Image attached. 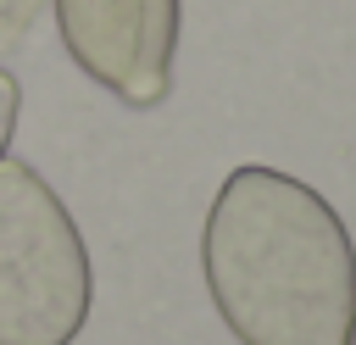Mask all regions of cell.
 Masks as SVG:
<instances>
[{
  "mask_svg": "<svg viewBox=\"0 0 356 345\" xmlns=\"http://www.w3.org/2000/svg\"><path fill=\"white\" fill-rule=\"evenodd\" d=\"M345 345H356V312H350V334H345Z\"/></svg>",
  "mask_w": 356,
  "mask_h": 345,
  "instance_id": "obj_6",
  "label": "cell"
},
{
  "mask_svg": "<svg viewBox=\"0 0 356 345\" xmlns=\"http://www.w3.org/2000/svg\"><path fill=\"white\" fill-rule=\"evenodd\" d=\"M67 56L122 106L150 111L172 95L184 0H50Z\"/></svg>",
  "mask_w": 356,
  "mask_h": 345,
  "instance_id": "obj_3",
  "label": "cell"
},
{
  "mask_svg": "<svg viewBox=\"0 0 356 345\" xmlns=\"http://www.w3.org/2000/svg\"><path fill=\"white\" fill-rule=\"evenodd\" d=\"M17 111H22V89H17V78L0 67V156L11 150V134H17Z\"/></svg>",
  "mask_w": 356,
  "mask_h": 345,
  "instance_id": "obj_5",
  "label": "cell"
},
{
  "mask_svg": "<svg viewBox=\"0 0 356 345\" xmlns=\"http://www.w3.org/2000/svg\"><path fill=\"white\" fill-rule=\"evenodd\" d=\"M95 267L61 195L0 156V345H72L89 323Z\"/></svg>",
  "mask_w": 356,
  "mask_h": 345,
  "instance_id": "obj_2",
  "label": "cell"
},
{
  "mask_svg": "<svg viewBox=\"0 0 356 345\" xmlns=\"http://www.w3.org/2000/svg\"><path fill=\"white\" fill-rule=\"evenodd\" d=\"M200 262L239 345H345L356 245L312 184L278 167H234L206 211Z\"/></svg>",
  "mask_w": 356,
  "mask_h": 345,
  "instance_id": "obj_1",
  "label": "cell"
},
{
  "mask_svg": "<svg viewBox=\"0 0 356 345\" xmlns=\"http://www.w3.org/2000/svg\"><path fill=\"white\" fill-rule=\"evenodd\" d=\"M39 17H44V0H0V67L28 45Z\"/></svg>",
  "mask_w": 356,
  "mask_h": 345,
  "instance_id": "obj_4",
  "label": "cell"
}]
</instances>
